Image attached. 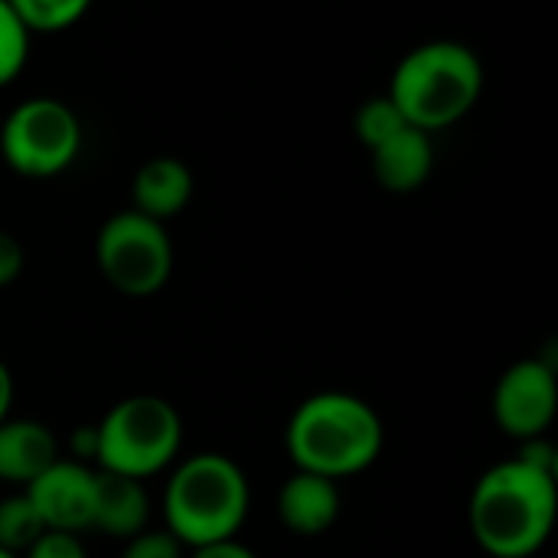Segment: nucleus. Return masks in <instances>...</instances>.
Here are the masks:
<instances>
[{
    "label": "nucleus",
    "mask_w": 558,
    "mask_h": 558,
    "mask_svg": "<svg viewBox=\"0 0 558 558\" xmlns=\"http://www.w3.org/2000/svg\"><path fill=\"white\" fill-rule=\"evenodd\" d=\"M556 474L507 458L481 474L468 504V526L490 558H533L553 536Z\"/></svg>",
    "instance_id": "obj_1"
},
{
    "label": "nucleus",
    "mask_w": 558,
    "mask_h": 558,
    "mask_svg": "<svg viewBox=\"0 0 558 558\" xmlns=\"http://www.w3.org/2000/svg\"><path fill=\"white\" fill-rule=\"evenodd\" d=\"M386 445L379 412L343 389H327L304 399L284 428V451L304 474L340 484L369 471Z\"/></svg>",
    "instance_id": "obj_2"
},
{
    "label": "nucleus",
    "mask_w": 558,
    "mask_h": 558,
    "mask_svg": "<svg viewBox=\"0 0 558 558\" xmlns=\"http://www.w3.org/2000/svg\"><path fill=\"white\" fill-rule=\"evenodd\" d=\"M248 510L252 487L232 458L203 451L170 471L163 490V523L183 549L235 539L248 520Z\"/></svg>",
    "instance_id": "obj_3"
},
{
    "label": "nucleus",
    "mask_w": 558,
    "mask_h": 558,
    "mask_svg": "<svg viewBox=\"0 0 558 558\" xmlns=\"http://www.w3.org/2000/svg\"><path fill=\"white\" fill-rule=\"evenodd\" d=\"M484 92L481 56L454 39H435L415 46L392 72L389 101L399 108L409 128L432 134L458 124L474 111Z\"/></svg>",
    "instance_id": "obj_4"
},
{
    "label": "nucleus",
    "mask_w": 558,
    "mask_h": 558,
    "mask_svg": "<svg viewBox=\"0 0 558 558\" xmlns=\"http://www.w3.org/2000/svg\"><path fill=\"white\" fill-rule=\"evenodd\" d=\"M183 445L180 412L150 392L114 402L95 425V464L101 474L147 481L173 468Z\"/></svg>",
    "instance_id": "obj_5"
},
{
    "label": "nucleus",
    "mask_w": 558,
    "mask_h": 558,
    "mask_svg": "<svg viewBox=\"0 0 558 558\" xmlns=\"http://www.w3.org/2000/svg\"><path fill=\"white\" fill-rule=\"evenodd\" d=\"M78 150L82 124L75 111L59 98H26L0 124V157L20 177H59L75 163Z\"/></svg>",
    "instance_id": "obj_6"
},
{
    "label": "nucleus",
    "mask_w": 558,
    "mask_h": 558,
    "mask_svg": "<svg viewBox=\"0 0 558 558\" xmlns=\"http://www.w3.org/2000/svg\"><path fill=\"white\" fill-rule=\"evenodd\" d=\"M101 278L124 298H154L173 275V242L167 226L124 209L111 216L95 239Z\"/></svg>",
    "instance_id": "obj_7"
},
{
    "label": "nucleus",
    "mask_w": 558,
    "mask_h": 558,
    "mask_svg": "<svg viewBox=\"0 0 558 558\" xmlns=\"http://www.w3.org/2000/svg\"><path fill=\"white\" fill-rule=\"evenodd\" d=\"M494 422L504 435L523 441L546 438L558 409L556 369L546 360L513 363L494 386Z\"/></svg>",
    "instance_id": "obj_8"
},
{
    "label": "nucleus",
    "mask_w": 558,
    "mask_h": 558,
    "mask_svg": "<svg viewBox=\"0 0 558 558\" xmlns=\"http://www.w3.org/2000/svg\"><path fill=\"white\" fill-rule=\"evenodd\" d=\"M23 494L33 504V510L39 513L46 533L82 536L92 530L95 471L88 464H78L72 458H59Z\"/></svg>",
    "instance_id": "obj_9"
},
{
    "label": "nucleus",
    "mask_w": 558,
    "mask_h": 558,
    "mask_svg": "<svg viewBox=\"0 0 558 558\" xmlns=\"http://www.w3.org/2000/svg\"><path fill=\"white\" fill-rule=\"evenodd\" d=\"M340 517V487L327 477L294 471L278 490V520L294 536H320Z\"/></svg>",
    "instance_id": "obj_10"
},
{
    "label": "nucleus",
    "mask_w": 558,
    "mask_h": 558,
    "mask_svg": "<svg viewBox=\"0 0 558 558\" xmlns=\"http://www.w3.org/2000/svg\"><path fill=\"white\" fill-rule=\"evenodd\" d=\"M193 170L177 157L147 160L131 183V209L167 226L193 199Z\"/></svg>",
    "instance_id": "obj_11"
},
{
    "label": "nucleus",
    "mask_w": 558,
    "mask_h": 558,
    "mask_svg": "<svg viewBox=\"0 0 558 558\" xmlns=\"http://www.w3.org/2000/svg\"><path fill=\"white\" fill-rule=\"evenodd\" d=\"M59 461L56 435L33 418H7L0 425V484L29 487Z\"/></svg>",
    "instance_id": "obj_12"
},
{
    "label": "nucleus",
    "mask_w": 558,
    "mask_h": 558,
    "mask_svg": "<svg viewBox=\"0 0 558 558\" xmlns=\"http://www.w3.org/2000/svg\"><path fill=\"white\" fill-rule=\"evenodd\" d=\"M147 520H150V500H147V490L141 481L95 471L92 530L128 543L147 530Z\"/></svg>",
    "instance_id": "obj_13"
},
{
    "label": "nucleus",
    "mask_w": 558,
    "mask_h": 558,
    "mask_svg": "<svg viewBox=\"0 0 558 558\" xmlns=\"http://www.w3.org/2000/svg\"><path fill=\"white\" fill-rule=\"evenodd\" d=\"M435 170V144L432 134L415 128L399 131L392 141L373 150V173L389 193H415L428 183Z\"/></svg>",
    "instance_id": "obj_14"
},
{
    "label": "nucleus",
    "mask_w": 558,
    "mask_h": 558,
    "mask_svg": "<svg viewBox=\"0 0 558 558\" xmlns=\"http://www.w3.org/2000/svg\"><path fill=\"white\" fill-rule=\"evenodd\" d=\"M10 3L29 36L65 33L88 13V0H10Z\"/></svg>",
    "instance_id": "obj_15"
},
{
    "label": "nucleus",
    "mask_w": 558,
    "mask_h": 558,
    "mask_svg": "<svg viewBox=\"0 0 558 558\" xmlns=\"http://www.w3.org/2000/svg\"><path fill=\"white\" fill-rule=\"evenodd\" d=\"M43 533H46V526L23 490L0 500V549L3 553L20 558Z\"/></svg>",
    "instance_id": "obj_16"
},
{
    "label": "nucleus",
    "mask_w": 558,
    "mask_h": 558,
    "mask_svg": "<svg viewBox=\"0 0 558 558\" xmlns=\"http://www.w3.org/2000/svg\"><path fill=\"white\" fill-rule=\"evenodd\" d=\"M409 124H405V118L399 114V108L389 101V95H376V98H369V101H363L360 105V111H356V134H360V141L369 147V150H376V147H383L386 141H392L399 131H405Z\"/></svg>",
    "instance_id": "obj_17"
},
{
    "label": "nucleus",
    "mask_w": 558,
    "mask_h": 558,
    "mask_svg": "<svg viewBox=\"0 0 558 558\" xmlns=\"http://www.w3.org/2000/svg\"><path fill=\"white\" fill-rule=\"evenodd\" d=\"M26 52H29V33L13 13V3L0 0V88H7L23 72Z\"/></svg>",
    "instance_id": "obj_18"
},
{
    "label": "nucleus",
    "mask_w": 558,
    "mask_h": 558,
    "mask_svg": "<svg viewBox=\"0 0 558 558\" xmlns=\"http://www.w3.org/2000/svg\"><path fill=\"white\" fill-rule=\"evenodd\" d=\"M121 558H183V546L167 530H144L124 543Z\"/></svg>",
    "instance_id": "obj_19"
},
{
    "label": "nucleus",
    "mask_w": 558,
    "mask_h": 558,
    "mask_svg": "<svg viewBox=\"0 0 558 558\" xmlns=\"http://www.w3.org/2000/svg\"><path fill=\"white\" fill-rule=\"evenodd\" d=\"M20 558H88L78 536L69 533H43Z\"/></svg>",
    "instance_id": "obj_20"
},
{
    "label": "nucleus",
    "mask_w": 558,
    "mask_h": 558,
    "mask_svg": "<svg viewBox=\"0 0 558 558\" xmlns=\"http://www.w3.org/2000/svg\"><path fill=\"white\" fill-rule=\"evenodd\" d=\"M23 271V248L20 242L0 229V288H10Z\"/></svg>",
    "instance_id": "obj_21"
},
{
    "label": "nucleus",
    "mask_w": 558,
    "mask_h": 558,
    "mask_svg": "<svg viewBox=\"0 0 558 558\" xmlns=\"http://www.w3.org/2000/svg\"><path fill=\"white\" fill-rule=\"evenodd\" d=\"M517 461L536 468V471H546V474H556V448L546 441V438H533V441H523L520 454H513Z\"/></svg>",
    "instance_id": "obj_22"
},
{
    "label": "nucleus",
    "mask_w": 558,
    "mask_h": 558,
    "mask_svg": "<svg viewBox=\"0 0 558 558\" xmlns=\"http://www.w3.org/2000/svg\"><path fill=\"white\" fill-rule=\"evenodd\" d=\"M190 558H258L248 546H242L239 539H229V543H216V546H203V549H193Z\"/></svg>",
    "instance_id": "obj_23"
},
{
    "label": "nucleus",
    "mask_w": 558,
    "mask_h": 558,
    "mask_svg": "<svg viewBox=\"0 0 558 558\" xmlns=\"http://www.w3.org/2000/svg\"><path fill=\"white\" fill-rule=\"evenodd\" d=\"M13 392H16V386H13V373H10V366L0 360V425L10 418V409H13Z\"/></svg>",
    "instance_id": "obj_24"
},
{
    "label": "nucleus",
    "mask_w": 558,
    "mask_h": 558,
    "mask_svg": "<svg viewBox=\"0 0 558 558\" xmlns=\"http://www.w3.org/2000/svg\"><path fill=\"white\" fill-rule=\"evenodd\" d=\"M0 558H16V556H10V553H3V549H0Z\"/></svg>",
    "instance_id": "obj_25"
}]
</instances>
